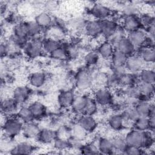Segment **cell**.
Instances as JSON below:
<instances>
[{"label":"cell","instance_id":"obj_17","mask_svg":"<svg viewBox=\"0 0 155 155\" xmlns=\"http://www.w3.org/2000/svg\"><path fill=\"white\" fill-rule=\"evenodd\" d=\"M116 48L128 56L134 54L136 48L125 36L122 38L116 44Z\"/></svg>","mask_w":155,"mask_h":155},{"label":"cell","instance_id":"obj_39","mask_svg":"<svg viewBox=\"0 0 155 155\" xmlns=\"http://www.w3.org/2000/svg\"><path fill=\"white\" fill-rule=\"evenodd\" d=\"M28 37L30 38H39L42 31L41 27L34 21L27 22Z\"/></svg>","mask_w":155,"mask_h":155},{"label":"cell","instance_id":"obj_37","mask_svg":"<svg viewBox=\"0 0 155 155\" xmlns=\"http://www.w3.org/2000/svg\"><path fill=\"white\" fill-rule=\"evenodd\" d=\"M71 136L83 140L88 134V133L77 122L70 128Z\"/></svg>","mask_w":155,"mask_h":155},{"label":"cell","instance_id":"obj_40","mask_svg":"<svg viewBox=\"0 0 155 155\" xmlns=\"http://www.w3.org/2000/svg\"><path fill=\"white\" fill-rule=\"evenodd\" d=\"M97 106L98 105L94 99L91 97H89L82 114L93 116L97 111Z\"/></svg>","mask_w":155,"mask_h":155},{"label":"cell","instance_id":"obj_1","mask_svg":"<svg viewBox=\"0 0 155 155\" xmlns=\"http://www.w3.org/2000/svg\"><path fill=\"white\" fill-rule=\"evenodd\" d=\"M128 146L140 147L143 150L150 149L154 144V130H130L124 137Z\"/></svg>","mask_w":155,"mask_h":155},{"label":"cell","instance_id":"obj_33","mask_svg":"<svg viewBox=\"0 0 155 155\" xmlns=\"http://www.w3.org/2000/svg\"><path fill=\"white\" fill-rule=\"evenodd\" d=\"M60 46V42L56 39L48 38L43 40V50L47 53L50 54Z\"/></svg>","mask_w":155,"mask_h":155},{"label":"cell","instance_id":"obj_45","mask_svg":"<svg viewBox=\"0 0 155 155\" xmlns=\"http://www.w3.org/2000/svg\"><path fill=\"white\" fill-rule=\"evenodd\" d=\"M53 145L55 149L59 151L65 150L70 148V145L68 139H64L59 137H56L53 141Z\"/></svg>","mask_w":155,"mask_h":155},{"label":"cell","instance_id":"obj_36","mask_svg":"<svg viewBox=\"0 0 155 155\" xmlns=\"http://www.w3.org/2000/svg\"><path fill=\"white\" fill-rule=\"evenodd\" d=\"M133 129L139 131H148L150 130L148 117H139L133 124Z\"/></svg>","mask_w":155,"mask_h":155},{"label":"cell","instance_id":"obj_52","mask_svg":"<svg viewBox=\"0 0 155 155\" xmlns=\"http://www.w3.org/2000/svg\"><path fill=\"white\" fill-rule=\"evenodd\" d=\"M0 53H1V56L2 58L8 56V50H7L5 42L1 43L0 46Z\"/></svg>","mask_w":155,"mask_h":155},{"label":"cell","instance_id":"obj_46","mask_svg":"<svg viewBox=\"0 0 155 155\" xmlns=\"http://www.w3.org/2000/svg\"><path fill=\"white\" fill-rule=\"evenodd\" d=\"M139 18L141 27L148 28L150 25L154 23V18L151 15H148L147 14H143L139 16Z\"/></svg>","mask_w":155,"mask_h":155},{"label":"cell","instance_id":"obj_7","mask_svg":"<svg viewBox=\"0 0 155 155\" xmlns=\"http://www.w3.org/2000/svg\"><path fill=\"white\" fill-rule=\"evenodd\" d=\"M127 37L136 49L144 47L148 40L147 35L140 29L128 32Z\"/></svg>","mask_w":155,"mask_h":155},{"label":"cell","instance_id":"obj_47","mask_svg":"<svg viewBox=\"0 0 155 155\" xmlns=\"http://www.w3.org/2000/svg\"><path fill=\"white\" fill-rule=\"evenodd\" d=\"M145 150L134 146H128L127 147L124 154L128 155H137V154H145Z\"/></svg>","mask_w":155,"mask_h":155},{"label":"cell","instance_id":"obj_42","mask_svg":"<svg viewBox=\"0 0 155 155\" xmlns=\"http://www.w3.org/2000/svg\"><path fill=\"white\" fill-rule=\"evenodd\" d=\"M50 55L52 58L58 61L65 60L68 57L66 50V47H63L61 44V46L54 50L52 53H51Z\"/></svg>","mask_w":155,"mask_h":155},{"label":"cell","instance_id":"obj_50","mask_svg":"<svg viewBox=\"0 0 155 155\" xmlns=\"http://www.w3.org/2000/svg\"><path fill=\"white\" fill-rule=\"evenodd\" d=\"M112 73L120 78L123 74L126 73L127 71L125 65H111Z\"/></svg>","mask_w":155,"mask_h":155},{"label":"cell","instance_id":"obj_35","mask_svg":"<svg viewBox=\"0 0 155 155\" xmlns=\"http://www.w3.org/2000/svg\"><path fill=\"white\" fill-rule=\"evenodd\" d=\"M128 56L117 49L115 48L113 54L111 58L112 65H125Z\"/></svg>","mask_w":155,"mask_h":155},{"label":"cell","instance_id":"obj_23","mask_svg":"<svg viewBox=\"0 0 155 155\" xmlns=\"http://www.w3.org/2000/svg\"><path fill=\"white\" fill-rule=\"evenodd\" d=\"M28 107L32 113L35 119H42L46 115V107L40 102H33L30 104Z\"/></svg>","mask_w":155,"mask_h":155},{"label":"cell","instance_id":"obj_14","mask_svg":"<svg viewBox=\"0 0 155 155\" xmlns=\"http://www.w3.org/2000/svg\"><path fill=\"white\" fill-rule=\"evenodd\" d=\"M74 92L70 90H64L58 94V102L60 107L62 108L71 107L75 97Z\"/></svg>","mask_w":155,"mask_h":155},{"label":"cell","instance_id":"obj_22","mask_svg":"<svg viewBox=\"0 0 155 155\" xmlns=\"http://www.w3.org/2000/svg\"><path fill=\"white\" fill-rule=\"evenodd\" d=\"M97 148L100 154H112L113 147L111 139L101 137L97 139Z\"/></svg>","mask_w":155,"mask_h":155},{"label":"cell","instance_id":"obj_49","mask_svg":"<svg viewBox=\"0 0 155 155\" xmlns=\"http://www.w3.org/2000/svg\"><path fill=\"white\" fill-rule=\"evenodd\" d=\"M86 22L84 21L82 19H74L71 21L70 23V25L73 28L74 30H83L84 31V27L85 25Z\"/></svg>","mask_w":155,"mask_h":155},{"label":"cell","instance_id":"obj_41","mask_svg":"<svg viewBox=\"0 0 155 155\" xmlns=\"http://www.w3.org/2000/svg\"><path fill=\"white\" fill-rule=\"evenodd\" d=\"M124 120L134 124V121L139 117V116L134 107L126 108L121 113Z\"/></svg>","mask_w":155,"mask_h":155},{"label":"cell","instance_id":"obj_48","mask_svg":"<svg viewBox=\"0 0 155 155\" xmlns=\"http://www.w3.org/2000/svg\"><path fill=\"white\" fill-rule=\"evenodd\" d=\"M57 137H59L64 139H69L71 137L70 128H68L65 127H62L56 131Z\"/></svg>","mask_w":155,"mask_h":155},{"label":"cell","instance_id":"obj_44","mask_svg":"<svg viewBox=\"0 0 155 155\" xmlns=\"http://www.w3.org/2000/svg\"><path fill=\"white\" fill-rule=\"evenodd\" d=\"M120 85L119 78L113 73L107 75V81L105 82V87L110 89H114Z\"/></svg>","mask_w":155,"mask_h":155},{"label":"cell","instance_id":"obj_13","mask_svg":"<svg viewBox=\"0 0 155 155\" xmlns=\"http://www.w3.org/2000/svg\"><path fill=\"white\" fill-rule=\"evenodd\" d=\"M84 32L91 38H96L101 35V27L100 20H91L86 22Z\"/></svg>","mask_w":155,"mask_h":155},{"label":"cell","instance_id":"obj_25","mask_svg":"<svg viewBox=\"0 0 155 155\" xmlns=\"http://www.w3.org/2000/svg\"><path fill=\"white\" fill-rule=\"evenodd\" d=\"M47 74L42 71H37L32 73L29 77L30 84L35 88L42 87L47 81Z\"/></svg>","mask_w":155,"mask_h":155},{"label":"cell","instance_id":"obj_8","mask_svg":"<svg viewBox=\"0 0 155 155\" xmlns=\"http://www.w3.org/2000/svg\"><path fill=\"white\" fill-rule=\"evenodd\" d=\"M141 27L139 16L136 15H125L122 20V28L128 33L139 29Z\"/></svg>","mask_w":155,"mask_h":155},{"label":"cell","instance_id":"obj_29","mask_svg":"<svg viewBox=\"0 0 155 155\" xmlns=\"http://www.w3.org/2000/svg\"><path fill=\"white\" fill-rule=\"evenodd\" d=\"M144 63H153L155 59V51L154 47H142L140 48V51L138 54Z\"/></svg>","mask_w":155,"mask_h":155},{"label":"cell","instance_id":"obj_12","mask_svg":"<svg viewBox=\"0 0 155 155\" xmlns=\"http://www.w3.org/2000/svg\"><path fill=\"white\" fill-rule=\"evenodd\" d=\"M101 27V35L106 39H109L115 32L118 26L117 23L108 19L100 20Z\"/></svg>","mask_w":155,"mask_h":155},{"label":"cell","instance_id":"obj_30","mask_svg":"<svg viewBox=\"0 0 155 155\" xmlns=\"http://www.w3.org/2000/svg\"><path fill=\"white\" fill-rule=\"evenodd\" d=\"M111 140L113 147V151L112 154H124V152L128 147L125 138L122 137H115L111 139Z\"/></svg>","mask_w":155,"mask_h":155},{"label":"cell","instance_id":"obj_19","mask_svg":"<svg viewBox=\"0 0 155 155\" xmlns=\"http://www.w3.org/2000/svg\"><path fill=\"white\" fill-rule=\"evenodd\" d=\"M114 46L108 41L102 42L97 48V53L100 58L105 59H111L114 51Z\"/></svg>","mask_w":155,"mask_h":155},{"label":"cell","instance_id":"obj_31","mask_svg":"<svg viewBox=\"0 0 155 155\" xmlns=\"http://www.w3.org/2000/svg\"><path fill=\"white\" fill-rule=\"evenodd\" d=\"M140 82L154 84L155 81V73L151 68H143L139 73Z\"/></svg>","mask_w":155,"mask_h":155},{"label":"cell","instance_id":"obj_20","mask_svg":"<svg viewBox=\"0 0 155 155\" xmlns=\"http://www.w3.org/2000/svg\"><path fill=\"white\" fill-rule=\"evenodd\" d=\"M89 96L85 94L76 95L71 105L72 110L78 114H82L86 106Z\"/></svg>","mask_w":155,"mask_h":155},{"label":"cell","instance_id":"obj_28","mask_svg":"<svg viewBox=\"0 0 155 155\" xmlns=\"http://www.w3.org/2000/svg\"><path fill=\"white\" fill-rule=\"evenodd\" d=\"M108 126L114 131H120L124 128V120L121 114L111 115L108 119Z\"/></svg>","mask_w":155,"mask_h":155},{"label":"cell","instance_id":"obj_27","mask_svg":"<svg viewBox=\"0 0 155 155\" xmlns=\"http://www.w3.org/2000/svg\"><path fill=\"white\" fill-rule=\"evenodd\" d=\"M134 108L139 117H148L152 110L154 109V106L148 102H140L136 104Z\"/></svg>","mask_w":155,"mask_h":155},{"label":"cell","instance_id":"obj_38","mask_svg":"<svg viewBox=\"0 0 155 155\" xmlns=\"http://www.w3.org/2000/svg\"><path fill=\"white\" fill-rule=\"evenodd\" d=\"M100 56L97 51H90L84 56V62L88 67H93L97 65L99 61Z\"/></svg>","mask_w":155,"mask_h":155},{"label":"cell","instance_id":"obj_5","mask_svg":"<svg viewBox=\"0 0 155 155\" xmlns=\"http://www.w3.org/2000/svg\"><path fill=\"white\" fill-rule=\"evenodd\" d=\"M93 99L97 105L107 106L111 104L113 101V96L111 90L107 87H102L97 89L93 95Z\"/></svg>","mask_w":155,"mask_h":155},{"label":"cell","instance_id":"obj_9","mask_svg":"<svg viewBox=\"0 0 155 155\" xmlns=\"http://www.w3.org/2000/svg\"><path fill=\"white\" fill-rule=\"evenodd\" d=\"M91 15L97 20H104L108 19L111 15V10L105 5L96 3L91 8Z\"/></svg>","mask_w":155,"mask_h":155},{"label":"cell","instance_id":"obj_26","mask_svg":"<svg viewBox=\"0 0 155 155\" xmlns=\"http://www.w3.org/2000/svg\"><path fill=\"white\" fill-rule=\"evenodd\" d=\"M35 21L42 29H44L50 27L53 24V19L47 12H41L35 16Z\"/></svg>","mask_w":155,"mask_h":155},{"label":"cell","instance_id":"obj_32","mask_svg":"<svg viewBox=\"0 0 155 155\" xmlns=\"http://www.w3.org/2000/svg\"><path fill=\"white\" fill-rule=\"evenodd\" d=\"M17 117L24 124L33 121L35 119L29 107H21L17 111Z\"/></svg>","mask_w":155,"mask_h":155},{"label":"cell","instance_id":"obj_51","mask_svg":"<svg viewBox=\"0 0 155 155\" xmlns=\"http://www.w3.org/2000/svg\"><path fill=\"white\" fill-rule=\"evenodd\" d=\"M107 78V74L102 72H99L93 76V82L95 81L98 84H101V85L104 84L105 85Z\"/></svg>","mask_w":155,"mask_h":155},{"label":"cell","instance_id":"obj_4","mask_svg":"<svg viewBox=\"0 0 155 155\" xmlns=\"http://www.w3.org/2000/svg\"><path fill=\"white\" fill-rule=\"evenodd\" d=\"M24 51L25 54L30 58L39 57L43 52V41L39 37L28 39L24 47Z\"/></svg>","mask_w":155,"mask_h":155},{"label":"cell","instance_id":"obj_3","mask_svg":"<svg viewBox=\"0 0 155 155\" xmlns=\"http://www.w3.org/2000/svg\"><path fill=\"white\" fill-rule=\"evenodd\" d=\"M24 123L17 116H11L4 120L2 129L4 136L13 138L22 132Z\"/></svg>","mask_w":155,"mask_h":155},{"label":"cell","instance_id":"obj_21","mask_svg":"<svg viewBox=\"0 0 155 155\" xmlns=\"http://www.w3.org/2000/svg\"><path fill=\"white\" fill-rule=\"evenodd\" d=\"M19 104L13 97L5 98L1 101V111L5 114H11L15 113Z\"/></svg>","mask_w":155,"mask_h":155},{"label":"cell","instance_id":"obj_24","mask_svg":"<svg viewBox=\"0 0 155 155\" xmlns=\"http://www.w3.org/2000/svg\"><path fill=\"white\" fill-rule=\"evenodd\" d=\"M120 85L129 87L137 85L140 82L138 73H132L127 72L119 78Z\"/></svg>","mask_w":155,"mask_h":155},{"label":"cell","instance_id":"obj_10","mask_svg":"<svg viewBox=\"0 0 155 155\" xmlns=\"http://www.w3.org/2000/svg\"><path fill=\"white\" fill-rule=\"evenodd\" d=\"M30 89L25 86H18L16 87L12 93V97L19 104H22L29 98Z\"/></svg>","mask_w":155,"mask_h":155},{"label":"cell","instance_id":"obj_2","mask_svg":"<svg viewBox=\"0 0 155 155\" xmlns=\"http://www.w3.org/2000/svg\"><path fill=\"white\" fill-rule=\"evenodd\" d=\"M90 67L81 69L75 76V85L80 91H85L91 87L93 76Z\"/></svg>","mask_w":155,"mask_h":155},{"label":"cell","instance_id":"obj_15","mask_svg":"<svg viewBox=\"0 0 155 155\" xmlns=\"http://www.w3.org/2000/svg\"><path fill=\"white\" fill-rule=\"evenodd\" d=\"M40 130L41 128H39V125L34 121H31L27 123H24L22 133L27 138L37 139Z\"/></svg>","mask_w":155,"mask_h":155},{"label":"cell","instance_id":"obj_43","mask_svg":"<svg viewBox=\"0 0 155 155\" xmlns=\"http://www.w3.org/2000/svg\"><path fill=\"white\" fill-rule=\"evenodd\" d=\"M125 93L128 97L132 99H139L141 96L140 91L137 85L126 87Z\"/></svg>","mask_w":155,"mask_h":155},{"label":"cell","instance_id":"obj_16","mask_svg":"<svg viewBox=\"0 0 155 155\" xmlns=\"http://www.w3.org/2000/svg\"><path fill=\"white\" fill-rule=\"evenodd\" d=\"M35 148L28 142H21L15 145L10 151L9 153L12 154H31Z\"/></svg>","mask_w":155,"mask_h":155},{"label":"cell","instance_id":"obj_11","mask_svg":"<svg viewBox=\"0 0 155 155\" xmlns=\"http://www.w3.org/2000/svg\"><path fill=\"white\" fill-rule=\"evenodd\" d=\"M78 123L88 133L93 132L97 128V123L93 116L81 114Z\"/></svg>","mask_w":155,"mask_h":155},{"label":"cell","instance_id":"obj_6","mask_svg":"<svg viewBox=\"0 0 155 155\" xmlns=\"http://www.w3.org/2000/svg\"><path fill=\"white\" fill-rule=\"evenodd\" d=\"M145 65L144 62L139 56L135 53L128 56L125 67L128 72L132 73H139Z\"/></svg>","mask_w":155,"mask_h":155},{"label":"cell","instance_id":"obj_18","mask_svg":"<svg viewBox=\"0 0 155 155\" xmlns=\"http://www.w3.org/2000/svg\"><path fill=\"white\" fill-rule=\"evenodd\" d=\"M56 137V131L48 128H44L41 129L37 139L41 143L47 144L53 142Z\"/></svg>","mask_w":155,"mask_h":155},{"label":"cell","instance_id":"obj_34","mask_svg":"<svg viewBox=\"0 0 155 155\" xmlns=\"http://www.w3.org/2000/svg\"><path fill=\"white\" fill-rule=\"evenodd\" d=\"M13 34L22 38H28L27 22H19L16 23L13 27Z\"/></svg>","mask_w":155,"mask_h":155}]
</instances>
